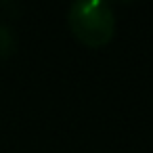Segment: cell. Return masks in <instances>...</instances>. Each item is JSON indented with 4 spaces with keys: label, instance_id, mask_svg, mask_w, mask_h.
<instances>
[{
    "label": "cell",
    "instance_id": "1",
    "mask_svg": "<svg viewBox=\"0 0 153 153\" xmlns=\"http://www.w3.org/2000/svg\"><path fill=\"white\" fill-rule=\"evenodd\" d=\"M71 34L86 46H105L115 34V15L105 0H78L67 9Z\"/></svg>",
    "mask_w": 153,
    "mask_h": 153
},
{
    "label": "cell",
    "instance_id": "2",
    "mask_svg": "<svg viewBox=\"0 0 153 153\" xmlns=\"http://www.w3.org/2000/svg\"><path fill=\"white\" fill-rule=\"evenodd\" d=\"M15 46H17L15 32L11 30V25H7L4 21H0V59L13 55Z\"/></svg>",
    "mask_w": 153,
    "mask_h": 153
}]
</instances>
